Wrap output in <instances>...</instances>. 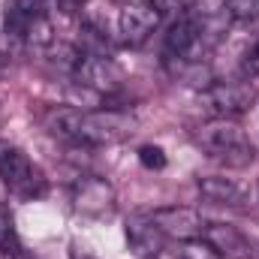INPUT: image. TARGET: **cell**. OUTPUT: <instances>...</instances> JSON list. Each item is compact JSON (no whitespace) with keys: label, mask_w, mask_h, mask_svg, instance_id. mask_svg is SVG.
I'll use <instances>...</instances> for the list:
<instances>
[{"label":"cell","mask_w":259,"mask_h":259,"mask_svg":"<svg viewBox=\"0 0 259 259\" xmlns=\"http://www.w3.org/2000/svg\"><path fill=\"white\" fill-rule=\"evenodd\" d=\"M193 142L202 148V154H208L214 163L226 169H247L256 160V145L235 121L214 118L196 130Z\"/></svg>","instance_id":"7a4b0ae2"},{"label":"cell","mask_w":259,"mask_h":259,"mask_svg":"<svg viewBox=\"0 0 259 259\" xmlns=\"http://www.w3.org/2000/svg\"><path fill=\"white\" fill-rule=\"evenodd\" d=\"M199 103L208 115L232 121V118H241L253 109L256 88L250 81H211L208 88H202Z\"/></svg>","instance_id":"5b68a950"},{"label":"cell","mask_w":259,"mask_h":259,"mask_svg":"<svg viewBox=\"0 0 259 259\" xmlns=\"http://www.w3.org/2000/svg\"><path fill=\"white\" fill-rule=\"evenodd\" d=\"M163 241H166V235L154 226V220H151L148 214L127 220V244L136 256H145V259L157 256L160 247H163Z\"/></svg>","instance_id":"7c38bea8"},{"label":"cell","mask_w":259,"mask_h":259,"mask_svg":"<svg viewBox=\"0 0 259 259\" xmlns=\"http://www.w3.org/2000/svg\"><path fill=\"white\" fill-rule=\"evenodd\" d=\"M0 259H12V250L6 244H0Z\"/></svg>","instance_id":"ac0fdd59"},{"label":"cell","mask_w":259,"mask_h":259,"mask_svg":"<svg viewBox=\"0 0 259 259\" xmlns=\"http://www.w3.org/2000/svg\"><path fill=\"white\" fill-rule=\"evenodd\" d=\"M205 39H208L205 18H199L196 12H181L175 18V24L169 27L166 42H163V61H166V66H172L175 72H184L187 66L202 64Z\"/></svg>","instance_id":"3957f363"},{"label":"cell","mask_w":259,"mask_h":259,"mask_svg":"<svg viewBox=\"0 0 259 259\" xmlns=\"http://www.w3.org/2000/svg\"><path fill=\"white\" fill-rule=\"evenodd\" d=\"M175 259H223L205 238H193V241H181Z\"/></svg>","instance_id":"5bb4252c"},{"label":"cell","mask_w":259,"mask_h":259,"mask_svg":"<svg viewBox=\"0 0 259 259\" xmlns=\"http://www.w3.org/2000/svg\"><path fill=\"white\" fill-rule=\"evenodd\" d=\"M72 205L81 214H109L115 208V190L100 175H81L72 184Z\"/></svg>","instance_id":"30bf717a"},{"label":"cell","mask_w":259,"mask_h":259,"mask_svg":"<svg viewBox=\"0 0 259 259\" xmlns=\"http://www.w3.org/2000/svg\"><path fill=\"white\" fill-rule=\"evenodd\" d=\"M163 21V9L157 0H130L121 6L118 33L124 46H142Z\"/></svg>","instance_id":"52a82bcc"},{"label":"cell","mask_w":259,"mask_h":259,"mask_svg":"<svg viewBox=\"0 0 259 259\" xmlns=\"http://www.w3.org/2000/svg\"><path fill=\"white\" fill-rule=\"evenodd\" d=\"M52 136L66 139L81 148L118 145L136 133V118L118 109H55L46 118Z\"/></svg>","instance_id":"6da1fadb"},{"label":"cell","mask_w":259,"mask_h":259,"mask_svg":"<svg viewBox=\"0 0 259 259\" xmlns=\"http://www.w3.org/2000/svg\"><path fill=\"white\" fill-rule=\"evenodd\" d=\"M226 15L238 24L259 21V0H226Z\"/></svg>","instance_id":"4fadbf2b"},{"label":"cell","mask_w":259,"mask_h":259,"mask_svg":"<svg viewBox=\"0 0 259 259\" xmlns=\"http://www.w3.org/2000/svg\"><path fill=\"white\" fill-rule=\"evenodd\" d=\"M238 69L244 78H259V36H253L244 52H241V61H238Z\"/></svg>","instance_id":"9a60e30c"},{"label":"cell","mask_w":259,"mask_h":259,"mask_svg":"<svg viewBox=\"0 0 259 259\" xmlns=\"http://www.w3.org/2000/svg\"><path fill=\"white\" fill-rule=\"evenodd\" d=\"M75 259H94V256H75Z\"/></svg>","instance_id":"d6986e66"},{"label":"cell","mask_w":259,"mask_h":259,"mask_svg":"<svg viewBox=\"0 0 259 259\" xmlns=\"http://www.w3.org/2000/svg\"><path fill=\"white\" fill-rule=\"evenodd\" d=\"M202 238H205L223 259H259L253 241H250L241 229H235V226H229V223H205Z\"/></svg>","instance_id":"8fae6325"},{"label":"cell","mask_w":259,"mask_h":259,"mask_svg":"<svg viewBox=\"0 0 259 259\" xmlns=\"http://www.w3.org/2000/svg\"><path fill=\"white\" fill-rule=\"evenodd\" d=\"M0 181L12 190V193L24 196H42L46 190V178L42 172L27 160V154L9 142H0Z\"/></svg>","instance_id":"8992f818"},{"label":"cell","mask_w":259,"mask_h":259,"mask_svg":"<svg viewBox=\"0 0 259 259\" xmlns=\"http://www.w3.org/2000/svg\"><path fill=\"white\" fill-rule=\"evenodd\" d=\"M154 220V226L166 235V238H175V241H193L202 238L205 232V220L196 208L187 205H166V208H154L148 214Z\"/></svg>","instance_id":"ba28073f"},{"label":"cell","mask_w":259,"mask_h":259,"mask_svg":"<svg viewBox=\"0 0 259 259\" xmlns=\"http://www.w3.org/2000/svg\"><path fill=\"white\" fill-rule=\"evenodd\" d=\"M72 81L97 97H106V94H115L124 88V69L115 64L109 55L103 52H84L78 49L75 55V64H72Z\"/></svg>","instance_id":"277c9868"},{"label":"cell","mask_w":259,"mask_h":259,"mask_svg":"<svg viewBox=\"0 0 259 259\" xmlns=\"http://www.w3.org/2000/svg\"><path fill=\"white\" fill-rule=\"evenodd\" d=\"M139 163L151 172H160V169H166V151L160 145H142L139 148Z\"/></svg>","instance_id":"2e32d148"},{"label":"cell","mask_w":259,"mask_h":259,"mask_svg":"<svg viewBox=\"0 0 259 259\" xmlns=\"http://www.w3.org/2000/svg\"><path fill=\"white\" fill-rule=\"evenodd\" d=\"M199 193L202 199L214 202V205H223V208H238V211H247L256 205V193L253 187L235 181V178H226V175H205L199 178Z\"/></svg>","instance_id":"9c48e42d"},{"label":"cell","mask_w":259,"mask_h":259,"mask_svg":"<svg viewBox=\"0 0 259 259\" xmlns=\"http://www.w3.org/2000/svg\"><path fill=\"white\" fill-rule=\"evenodd\" d=\"M160 3V9L166 12V9H187V6H193L196 0H157Z\"/></svg>","instance_id":"e0dca14e"}]
</instances>
